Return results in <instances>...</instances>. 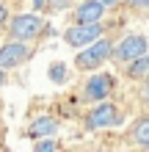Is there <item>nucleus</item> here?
<instances>
[{"instance_id": "obj_1", "label": "nucleus", "mask_w": 149, "mask_h": 152, "mask_svg": "<svg viewBox=\"0 0 149 152\" xmlns=\"http://www.w3.org/2000/svg\"><path fill=\"white\" fill-rule=\"evenodd\" d=\"M6 31H8V39H20V42L36 44L47 33V20L39 11H22V14H14L6 22Z\"/></svg>"}, {"instance_id": "obj_2", "label": "nucleus", "mask_w": 149, "mask_h": 152, "mask_svg": "<svg viewBox=\"0 0 149 152\" xmlns=\"http://www.w3.org/2000/svg\"><path fill=\"white\" fill-rule=\"evenodd\" d=\"M121 122H124V111H121L116 102H110V100L91 102V108L83 113V127L89 130V133H100V130L119 127Z\"/></svg>"}, {"instance_id": "obj_3", "label": "nucleus", "mask_w": 149, "mask_h": 152, "mask_svg": "<svg viewBox=\"0 0 149 152\" xmlns=\"http://www.w3.org/2000/svg\"><path fill=\"white\" fill-rule=\"evenodd\" d=\"M110 53H113V39L100 36L97 42L80 47V53H75V69L77 72H97L110 61Z\"/></svg>"}, {"instance_id": "obj_4", "label": "nucleus", "mask_w": 149, "mask_h": 152, "mask_svg": "<svg viewBox=\"0 0 149 152\" xmlns=\"http://www.w3.org/2000/svg\"><path fill=\"white\" fill-rule=\"evenodd\" d=\"M149 53V39L144 33H124L119 42H113V53H110V61L119 66H127L130 61L141 58Z\"/></svg>"}, {"instance_id": "obj_5", "label": "nucleus", "mask_w": 149, "mask_h": 152, "mask_svg": "<svg viewBox=\"0 0 149 152\" xmlns=\"http://www.w3.org/2000/svg\"><path fill=\"white\" fill-rule=\"evenodd\" d=\"M105 33H108L105 20H102V22H72V25L64 31V42L69 44V47L80 50V47H86V44L97 42L100 36H105Z\"/></svg>"}, {"instance_id": "obj_6", "label": "nucleus", "mask_w": 149, "mask_h": 152, "mask_svg": "<svg viewBox=\"0 0 149 152\" xmlns=\"http://www.w3.org/2000/svg\"><path fill=\"white\" fill-rule=\"evenodd\" d=\"M33 58V44L20 42V39H8L6 44H0V69H20Z\"/></svg>"}, {"instance_id": "obj_7", "label": "nucleus", "mask_w": 149, "mask_h": 152, "mask_svg": "<svg viewBox=\"0 0 149 152\" xmlns=\"http://www.w3.org/2000/svg\"><path fill=\"white\" fill-rule=\"evenodd\" d=\"M113 88H116V77H113L110 72H100V69H97V75H91V77L83 83L80 100H83V102L108 100V97H113Z\"/></svg>"}, {"instance_id": "obj_8", "label": "nucleus", "mask_w": 149, "mask_h": 152, "mask_svg": "<svg viewBox=\"0 0 149 152\" xmlns=\"http://www.w3.org/2000/svg\"><path fill=\"white\" fill-rule=\"evenodd\" d=\"M105 14H108V6L102 0H80V3L72 6L69 20L72 22H102Z\"/></svg>"}, {"instance_id": "obj_9", "label": "nucleus", "mask_w": 149, "mask_h": 152, "mask_svg": "<svg viewBox=\"0 0 149 152\" xmlns=\"http://www.w3.org/2000/svg\"><path fill=\"white\" fill-rule=\"evenodd\" d=\"M124 141L135 149H149V111L133 119V124L124 133Z\"/></svg>"}, {"instance_id": "obj_10", "label": "nucleus", "mask_w": 149, "mask_h": 152, "mask_svg": "<svg viewBox=\"0 0 149 152\" xmlns=\"http://www.w3.org/2000/svg\"><path fill=\"white\" fill-rule=\"evenodd\" d=\"M55 130H58L55 116H36V119L25 127V136L28 138H44V136H55Z\"/></svg>"}, {"instance_id": "obj_11", "label": "nucleus", "mask_w": 149, "mask_h": 152, "mask_svg": "<svg viewBox=\"0 0 149 152\" xmlns=\"http://www.w3.org/2000/svg\"><path fill=\"white\" fill-rule=\"evenodd\" d=\"M121 69H124V77L130 83H144L149 77V53L141 56V58H135V61H130V64L121 66Z\"/></svg>"}, {"instance_id": "obj_12", "label": "nucleus", "mask_w": 149, "mask_h": 152, "mask_svg": "<svg viewBox=\"0 0 149 152\" xmlns=\"http://www.w3.org/2000/svg\"><path fill=\"white\" fill-rule=\"evenodd\" d=\"M31 3H33V11L39 14H58V11L72 8L75 0H31Z\"/></svg>"}, {"instance_id": "obj_13", "label": "nucleus", "mask_w": 149, "mask_h": 152, "mask_svg": "<svg viewBox=\"0 0 149 152\" xmlns=\"http://www.w3.org/2000/svg\"><path fill=\"white\" fill-rule=\"evenodd\" d=\"M33 149L36 152H55V149H61V141H55L52 136H44V138H39L33 144Z\"/></svg>"}, {"instance_id": "obj_14", "label": "nucleus", "mask_w": 149, "mask_h": 152, "mask_svg": "<svg viewBox=\"0 0 149 152\" xmlns=\"http://www.w3.org/2000/svg\"><path fill=\"white\" fill-rule=\"evenodd\" d=\"M50 77L55 80V83H64L66 80V64H52L50 66Z\"/></svg>"}, {"instance_id": "obj_15", "label": "nucleus", "mask_w": 149, "mask_h": 152, "mask_svg": "<svg viewBox=\"0 0 149 152\" xmlns=\"http://www.w3.org/2000/svg\"><path fill=\"white\" fill-rule=\"evenodd\" d=\"M141 105H144V108L149 111V77H146L144 83H141Z\"/></svg>"}, {"instance_id": "obj_16", "label": "nucleus", "mask_w": 149, "mask_h": 152, "mask_svg": "<svg viewBox=\"0 0 149 152\" xmlns=\"http://www.w3.org/2000/svg\"><path fill=\"white\" fill-rule=\"evenodd\" d=\"M121 3L130 8H149V0H121Z\"/></svg>"}, {"instance_id": "obj_17", "label": "nucleus", "mask_w": 149, "mask_h": 152, "mask_svg": "<svg viewBox=\"0 0 149 152\" xmlns=\"http://www.w3.org/2000/svg\"><path fill=\"white\" fill-rule=\"evenodd\" d=\"M8 22V8H6V0H0V28H6Z\"/></svg>"}, {"instance_id": "obj_18", "label": "nucleus", "mask_w": 149, "mask_h": 152, "mask_svg": "<svg viewBox=\"0 0 149 152\" xmlns=\"http://www.w3.org/2000/svg\"><path fill=\"white\" fill-rule=\"evenodd\" d=\"M102 3L108 6V8H113V6H121V0H102Z\"/></svg>"}, {"instance_id": "obj_19", "label": "nucleus", "mask_w": 149, "mask_h": 152, "mask_svg": "<svg viewBox=\"0 0 149 152\" xmlns=\"http://www.w3.org/2000/svg\"><path fill=\"white\" fill-rule=\"evenodd\" d=\"M3 80H6V69H0V86H3Z\"/></svg>"}]
</instances>
